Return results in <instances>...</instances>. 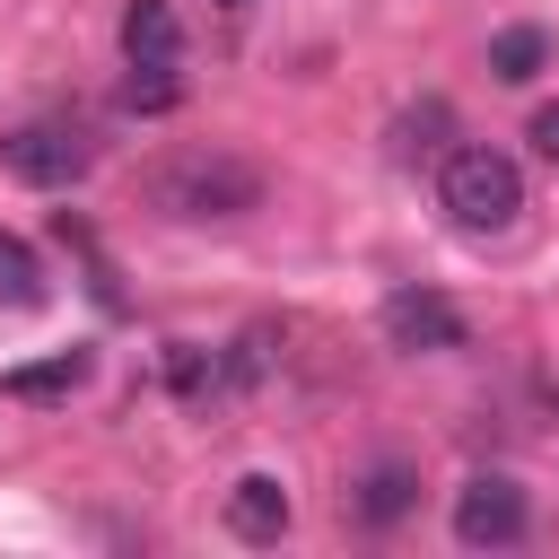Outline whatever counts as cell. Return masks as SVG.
I'll return each mask as SVG.
<instances>
[{"label":"cell","mask_w":559,"mask_h":559,"mask_svg":"<svg viewBox=\"0 0 559 559\" xmlns=\"http://www.w3.org/2000/svg\"><path fill=\"white\" fill-rule=\"evenodd\" d=\"M166 384H175L183 402L218 393V349H201V341H166Z\"/></svg>","instance_id":"11"},{"label":"cell","mask_w":559,"mask_h":559,"mask_svg":"<svg viewBox=\"0 0 559 559\" xmlns=\"http://www.w3.org/2000/svg\"><path fill=\"white\" fill-rule=\"evenodd\" d=\"M445 122H454V114H445V105H437V96H428V105H419V114H402V157H428V148H437V140H445Z\"/></svg>","instance_id":"14"},{"label":"cell","mask_w":559,"mask_h":559,"mask_svg":"<svg viewBox=\"0 0 559 559\" xmlns=\"http://www.w3.org/2000/svg\"><path fill=\"white\" fill-rule=\"evenodd\" d=\"M175 52H183L175 0H122V61H175Z\"/></svg>","instance_id":"7"},{"label":"cell","mask_w":559,"mask_h":559,"mask_svg":"<svg viewBox=\"0 0 559 559\" xmlns=\"http://www.w3.org/2000/svg\"><path fill=\"white\" fill-rule=\"evenodd\" d=\"M349 507H358V524H402V515L419 507V480H411L402 463H376V472L358 480V498H349Z\"/></svg>","instance_id":"10"},{"label":"cell","mask_w":559,"mask_h":559,"mask_svg":"<svg viewBox=\"0 0 559 559\" xmlns=\"http://www.w3.org/2000/svg\"><path fill=\"white\" fill-rule=\"evenodd\" d=\"M288 515H297V507H288V489H280L271 472H245V480L227 489V533H236V542H280Z\"/></svg>","instance_id":"6"},{"label":"cell","mask_w":559,"mask_h":559,"mask_svg":"<svg viewBox=\"0 0 559 559\" xmlns=\"http://www.w3.org/2000/svg\"><path fill=\"white\" fill-rule=\"evenodd\" d=\"M524 140H533V148H542V157H550V166H559V96H550V105H542V114H533V131H524Z\"/></svg>","instance_id":"15"},{"label":"cell","mask_w":559,"mask_h":559,"mask_svg":"<svg viewBox=\"0 0 559 559\" xmlns=\"http://www.w3.org/2000/svg\"><path fill=\"white\" fill-rule=\"evenodd\" d=\"M0 306H44V262L26 253V236H0Z\"/></svg>","instance_id":"12"},{"label":"cell","mask_w":559,"mask_h":559,"mask_svg":"<svg viewBox=\"0 0 559 559\" xmlns=\"http://www.w3.org/2000/svg\"><path fill=\"white\" fill-rule=\"evenodd\" d=\"M183 87H175V61H131V79H122V105L131 114H166Z\"/></svg>","instance_id":"13"},{"label":"cell","mask_w":559,"mask_h":559,"mask_svg":"<svg viewBox=\"0 0 559 559\" xmlns=\"http://www.w3.org/2000/svg\"><path fill=\"white\" fill-rule=\"evenodd\" d=\"M87 367H96L87 349H61V358H44V367H9L0 393H9V402H61V393L87 384Z\"/></svg>","instance_id":"8"},{"label":"cell","mask_w":559,"mask_h":559,"mask_svg":"<svg viewBox=\"0 0 559 559\" xmlns=\"http://www.w3.org/2000/svg\"><path fill=\"white\" fill-rule=\"evenodd\" d=\"M148 201L166 218H192V227L201 218H245V210H262V166H245L227 148H183L148 175Z\"/></svg>","instance_id":"1"},{"label":"cell","mask_w":559,"mask_h":559,"mask_svg":"<svg viewBox=\"0 0 559 559\" xmlns=\"http://www.w3.org/2000/svg\"><path fill=\"white\" fill-rule=\"evenodd\" d=\"M524 524H533V507L507 472H472L454 489V542L463 550H507V542H524Z\"/></svg>","instance_id":"4"},{"label":"cell","mask_w":559,"mask_h":559,"mask_svg":"<svg viewBox=\"0 0 559 559\" xmlns=\"http://www.w3.org/2000/svg\"><path fill=\"white\" fill-rule=\"evenodd\" d=\"M218 9H253V0H218Z\"/></svg>","instance_id":"16"},{"label":"cell","mask_w":559,"mask_h":559,"mask_svg":"<svg viewBox=\"0 0 559 559\" xmlns=\"http://www.w3.org/2000/svg\"><path fill=\"white\" fill-rule=\"evenodd\" d=\"M437 201H445V218H454L463 236H498V227H515V210H524V166H515L507 148L472 140V148H454V157L437 166Z\"/></svg>","instance_id":"2"},{"label":"cell","mask_w":559,"mask_h":559,"mask_svg":"<svg viewBox=\"0 0 559 559\" xmlns=\"http://www.w3.org/2000/svg\"><path fill=\"white\" fill-rule=\"evenodd\" d=\"M87 157H96V148H87L79 122H17V131H0V175H17V183H35V192L79 183Z\"/></svg>","instance_id":"3"},{"label":"cell","mask_w":559,"mask_h":559,"mask_svg":"<svg viewBox=\"0 0 559 559\" xmlns=\"http://www.w3.org/2000/svg\"><path fill=\"white\" fill-rule=\"evenodd\" d=\"M542 70H550V26H498V35H489V79L524 87V79H542Z\"/></svg>","instance_id":"9"},{"label":"cell","mask_w":559,"mask_h":559,"mask_svg":"<svg viewBox=\"0 0 559 559\" xmlns=\"http://www.w3.org/2000/svg\"><path fill=\"white\" fill-rule=\"evenodd\" d=\"M384 341L411 349V358H437V349H463V314L437 288H393L384 297Z\"/></svg>","instance_id":"5"}]
</instances>
